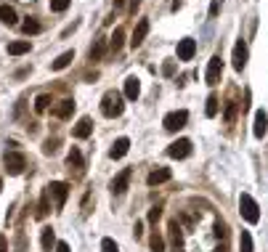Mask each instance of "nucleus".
I'll return each instance as SVG.
<instances>
[{
  "label": "nucleus",
  "mask_w": 268,
  "mask_h": 252,
  "mask_svg": "<svg viewBox=\"0 0 268 252\" xmlns=\"http://www.w3.org/2000/svg\"><path fill=\"white\" fill-rule=\"evenodd\" d=\"M138 96H141V80H138L136 74H130V77L125 80V98L136 101Z\"/></svg>",
  "instance_id": "nucleus-13"
},
{
  "label": "nucleus",
  "mask_w": 268,
  "mask_h": 252,
  "mask_svg": "<svg viewBox=\"0 0 268 252\" xmlns=\"http://www.w3.org/2000/svg\"><path fill=\"white\" fill-rule=\"evenodd\" d=\"M220 77H223V59H220V56H212L210 64H207L205 80H207V85H218Z\"/></svg>",
  "instance_id": "nucleus-5"
},
{
  "label": "nucleus",
  "mask_w": 268,
  "mask_h": 252,
  "mask_svg": "<svg viewBox=\"0 0 268 252\" xmlns=\"http://www.w3.org/2000/svg\"><path fill=\"white\" fill-rule=\"evenodd\" d=\"M130 178H133V170H130V167H125L122 173L112 178V183H109V191H112L114 197H119V194H125V191H127V183H130Z\"/></svg>",
  "instance_id": "nucleus-6"
},
{
  "label": "nucleus",
  "mask_w": 268,
  "mask_h": 252,
  "mask_svg": "<svg viewBox=\"0 0 268 252\" xmlns=\"http://www.w3.org/2000/svg\"><path fill=\"white\" fill-rule=\"evenodd\" d=\"M90 133H93V122H90V117H82L80 122L75 125V130H72V136H75V138H88Z\"/></svg>",
  "instance_id": "nucleus-16"
},
{
  "label": "nucleus",
  "mask_w": 268,
  "mask_h": 252,
  "mask_svg": "<svg viewBox=\"0 0 268 252\" xmlns=\"http://www.w3.org/2000/svg\"><path fill=\"white\" fill-rule=\"evenodd\" d=\"M3 165H6L8 175H22L24 167H27V160H24L22 152H8V154L3 157Z\"/></svg>",
  "instance_id": "nucleus-4"
},
{
  "label": "nucleus",
  "mask_w": 268,
  "mask_h": 252,
  "mask_svg": "<svg viewBox=\"0 0 268 252\" xmlns=\"http://www.w3.org/2000/svg\"><path fill=\"white\" fill-rule=\"evenodd\" d=\"M0 22L8 24V27H14L16 22H19V16H16V11L11 6H0Z\"/></svg>",
  "instance_id": "nucleus-19"
},
{
  "label": "nucleus",
  "mask_w": 268,
  "mask_h": 252,
  "mask_svg": "<svg viewBox=\"0 0 268 252\" xmlns=\"http://www.w3.org/2000/svg\"><path fill=\"white\" fill-rule=\"evenodd\" d=\"M104 53H106V40H96V43H93V48H90V53H88V56H90V61H98Z\"/></svg>",
  "instance_id": "nucleus-25"
},
{
  "label": "nucleus",
  "mask_w": 268,
  "mask_h": 252,
  "mask_svg": "<svg viewBox=\"0 0 268 252\" xmlns=\"http://www.w3.org/2000/svg\"><path fill=\"white\" fill-rule=\"evenodd\" d=\"M122 43H125V30H122V27H117L114 35H112V40H109V48L117 53L119 48H122Z\"/></svg>",
  "instance_id": "nucleus-23"
},
{
  "label": "nucleus",
  "mask_w": 268,
  "mask_h": 252,
  "mask_svg": "<svg viewBox=\"0 0 268 252\" xmlns=\"http://www.w3.org/2000/svg\"><path fill=\"white\" fill-rule=\"evenodd\" d=\"M205 114H207V117H215V114H218V96H207Z\"/></svg>",
  "instance_id": "nucleus-31"
},
{
  "label": "nucleus",
  "mask_w": 268,
  "mask_h": 252,
  "mask_svg": "<svg viewBox=\"0 0 268 252\" xmlns=\"http://www.w3.org/2000/svg\"><path fill=\"white\" fill-rule=\"evenodd\" d=\"M175 252H183V249H175Z\"/></svg>",
  "instance_id": "nucleus-44"
},
{
  "label": "nucleus",
  "mask_w": 268,
  "mask_h": 252,
  "mask_svg": "<svg viewBox=\"0 0 268 252\" xmlns=\"http://www.w3.org/2000/svg\"><path fill=\"white\" fill-rule=\"evenodd\" d=\"M122 3H125V0H114V6H117V8H119V6H122Z\"/></svg>",
  "instance_id": "nucleus-42"
},
{
  "label": "nucleus",
  "mask_w": 268,
  "mask_h": 252,
  "mask_svg": "<svg viewBox=\"0 0 268 252\" xmlns=\"http://www.w3.org/2000/svg\"><path fill=\"white\" fill-rule=\"evenodd\" d=\"M0 252H8V241H6L3 234H0Z\"/></svg>",
  "instance_id": "nucleus-40"
},
{
  "label": "nucleus",
  "mask_w": 268,
  "mask_h": 252,
  "mask_svg": "<svg viewBox=\"0 0 268 252\" xmlns=\"http://www.w3.org/2000/svg\"><path fill=\"white\" fill-rule=\"evenodd\" d=\"M101 111H104V117H119L125 111V104H122V96L114 90H109L104 98H101Z\"/></svg>",
  "instance_id": "nucleus-1"
},
{
  "label": "nucleus",
  "mask_w": 268,
  "mask_h": 252,
  "mask_svg": "<svg viewBox=\"0 0 268 252\" xmlns=\"http://www.w3.org/2000/svg\"><path fill=\"white\" fill-rule=\"evenodd\" d=\"M189 154H191V141L189 138H178L175 144L168 146V157H173V160H186Z\"/></svg>",
  "instance_id": "nucleus-8"
},
{
  "label": "nucleus",
  "mask_w": 268,
  "mask_h": 252,
  "mask_svg": "<svg viewBox=\"0 0 268 252\" xmlns=\"http://www.w3.org/2000/svg\"><path fill=\"white\" fill-rule=\"evenodd\" d=\"M247 56H249L247 43H244V40H236V45H234V56H231V64H234V69H236V72H242V69L247 67Z\"/></svg>",
  "instance_id": "nucleus-9"
},
{
  "label": "nucleus",
  "mask_w": 268,
  "mask_h": 252,
  "mask_svg": "<svg viewBox=\"0 0 268 252\" xmlns=\"http://www.w3.org/2000/svg\"><path fill=\"white\" fill-rule=\"evenodd\" d=\"M236 111H239V104H236V101H228V106H226V111H223L226 125H231V122L236 119Z\"/></svg>",
  "instance_id": "nucleus-28"
},
{
  "label": "nucleus",
  "mask_w": 268,
  "mask_h": 252,
  "mask_svg": "<svg viewBox=\"0 0 268 252\" xmlns=\"http://www.w3.org/2000/svg\"><path fill=\"white\" fill-rule=\"evenodd\" d=\"M0 189H3V181H0Z\"/></svg>",
  "instance_id": "nucleus-43"
},
{
  "label": "nucleus",
  "mask_w": 268,
  "mask_h": 252,
  "mask_svg": "<svg viewBox=\"0 0 268 252\" xmlns=\"http://www.w3.org/2000/svg\"><path fill=\"white\" fill-rule=\"evenodd\" d=\"M160 215H162V210L160 207H152L149 210V223H157V220H160Z\"/></svg>",
  "instance_id": "nucleus-37"
},
{
  "label": "nucleus",
  "mask_w": 268,
  "mask_h": 252,
  "mask_svg": "<svg viewBox=\"0 0 268 252\" xmlns=\"http://www.w3.org/2000/svg\"><path fill=\"white\" fill-rule=\"evenodd\" d=\"M162 74L173 77V74H175V61H165V64H162Z\"/></svg>",
  "instance_id": "nucleus-36"
},
{
  "label": "nucleus",
  "mask_w": 268,
  "mask_h": 252,
  "mask_svg": "<svg viewBox=\"0 0 268 252\" xmlns=\"http://www.w3.org/2000/svg\"><path fill=\"white\" fill-rule=\"evenodd\" d=\"M30 48H32L30 40H16V43L8 45V53H11V56H22V53H30Z\"/></svg>",
  "instance_id": "nucleus-22"
},
{
  "label": "nucleus",
  "mask_w": 268,
  "mask_h": 252,
  "mask_svg": "<svg viewBox=\"0 0 268 252\" xmlns=\"http://www.w3.org/2000/svg\"><path fill=\"white\" fill-rule=\"evenodd\" d=\"M48 194L53 197V204H56V210H61V207H64V202H67V197H69V186L64 183V181H53V183L48 186Z\"/></svg>",
  "instance_id": "nucleus-7"
},
{
  "label": "nucleus",
  "mask_w": 268,
  "mask_h": 252,
  "mask_svg": "<svg viewBox=\"0 0 268 252\" xmlns=\"http://www.w3.org/2000/svg\"><path fill=\"white\" fill-rule=\"evenodd\" d=\"M72 61H75V51H64L56 61H51V69L53 72H61V69H67Z\"/></svg>",
  "instance_id": "nucleus-17"
},
{
  "label": "nucleus",
  "mask_w": 268,
  "mask_h": 252,
  "mask_svg": "<svg viewBox=\"0 0 268 252\" xmlns=\"http://www.w3.org/2000/svg\"><path fill=\"white\" fill-rule=\"evenodd\" d=\"M252 133L257 138H263L268 133V114L265 111H255V125H252Z\"/></svg>",
  "instance_id": "nucleus-15"
},
{
  "label": "nucleus",
  "mask_w": 268,
  "mask_h": 252,
  "mask_svg": "<svg viewBox=\"0 0 268 252\" xmlns=\"http://www.w3.org/2000/svg\"><path fill=\"white\" fill-rule=\"evenodd\" d=\"M48 199H51V194H48V189H45V191H43V197H40V204H38V212H35V218H38V220H43V218L51 212Z\"/></svg>",
  "instance_id": "nucleus-20"
},
{
  "label": "nucleus",
  "mask_w": 268,
  "mask_h": 252,
  "mask_svg": "<svg viewBox=\"0 0 268 252\" xmlns=\"http://www.w3.org/2000/svg\"><path fill=\"white\" fill-rule=\"evenodd\" d=\"M56 149H59V138H48L45 146H43V152L45 154H56Z\"/></svg>",
  "instance_id": "nucleus-34"
},
{
  "label": "nucleus",
  "mask_w": 268,
  "mask_h": 252,
  "mask_svg": "<svg viewBox=\"0 0 268 252\" xmlns=\"http://www.w3.org/2000/svg\"><path fill=\"white\" fill-rule=\"evenodd\" d=\"M22 30H24V35H38V32L43 30V24L35 22V19H27V22L22 24Z\"/></svg>",
  "instance_id": "nucleus-29"
},
{
  "label": "nucleus",
  "mask_w": 268,
  "mask_h": 252,
  "mask_svg": "<svg viewBox=\"0 0 268 252\" xmlns=\"http://www.w3.org/2000/svg\"><path fill=\"white\" fill-rule=\"evenodd\" d=\"M146 35H149V19H141V22L136 24V32H133V40H130V48H133V51L144 45Z\"/></svg>",
  "instance_id": "nucleus-10"
},
{
  "label": "nucleus",
  "mask_w": 268,
  "mask_h": 252,
  "mask_svg": "<svg viewBox=\"0 0 268 252\" xmlns=\"http://www.w3.org/2000/svg\"><path fill=\"white\" fill-rule=\"evenodd\" d=\"M138 6H141V0H130V14L136 16V11H138Z\"/></svg>",
  "instance_id": "nucleus-41"
},
{
  "label": "nucleus",
  "mask_w": 268,
  "mask_h": 252,
  "mask_svg": "<svg viewBox=\"0 0 268 252\" xmlns=\"http://www.w3.org/2000/svg\"><path fill=\"white\" fill-rule=\"evenodd\" d=\"M239 210H242V218L247 223H257V220H260V207H257V202L249 197V194H242V197H239Z\"/></svg>",
  "instance_id": "nucleus-2"
},
{
  "label": "nucleus",
  "mask_w": 268,
  "mask_h": 252,
  "mask_svg": "<svg viewBox=\"0 0 268 252\" xmlns=\"http://www.w3.org/2000/svg\"><path fill=\"white\" fill-rule=\"evenodd\" d=\"M56 252H72V249H69L67 241H59V244H56Z\"/></svg>",
  "instance_id": "nucleus-39"
},
{
  "label": "nucleus",
  "mask_w": 268,
  "mask_h": 252,
  "mask_svg": "<svg viewBox=\"0 0 268 252\" xmlns=\"http://www.w3.org/2000/svg\"><path fill=\"white\" fill-rule=\"evenodd\" d=\"M239 252H255V249H252V236H249V231H242V236H239Z\"/></svg>",
  "instance_id": "nucleus-27"
},
{
  "label": "nucleus",
  "mask_w": 268,
  "mask_h": 252,
  "mask_svg": "<svg viewBox=\"0 0 268 252\" xmlns=\"http://www.w3.org/2000/svg\"><path fill=\"white\" fill-rule=\"evenodd\" d=\"M220 11V0H212V6H210V16H218Z\"/></svg>",
  "instance_id": "nucleus-38"
},
{
  "label": "nucleus",
  "mask_w": 268,
  "mask_h": 252,
  "mask_svg": "<svg viewBox=\"0 0 268 252\" xmlns=\"http://www.w3.org/2000/svg\"><path fill=\"white\" fill-rule=\"evenodd\" d=\"M48 104H53V101H51L48 93H43V96H38V101H35V111H38V114H43V111L48 109Z\"/></svg>",
  "instance_id": "nucleus-30"
},
{
  "label": "nucleus",
  "mask_w": 268,
  "mask_h": 252,
  "mask_svg": "<svg viewBox=\"0 0 268 252\" xmlns=\"http://www.w3.org/2000/svg\"><path fill=\"white\" fill-rule=\"evenodd\" d=\"M127 149H130V141H127V138H117L112 152H109V157H112V160H122V157L127 154Z\"/></svg>",
  "instance_id": "nucleus-18"
},
{
  "label": "nucleus",
  "mask_w": 268,
  "mask_h": 252,
  "mask_svg": "<svg viewBox=\"0 0 268 252\" xmlns=\"http://www.w3.org/2000/svg\"><path fill=\"white\" fill-rule=\"evenodd\" d=\"M51 111H53V117H59V119H69L72 111H75V101H72V98H64V101H59V104L53 106Z\"/></svg>",
  "instance_id": "nucleus-12"
},
{
  "label": "nucleus",
  "mask_w": 268,
  "mask_h": 252,
  "mask_svg": "<svg viewBox=\"0 0 268 252\" xmlns=\"http://www.w3.org/2000/svg\"><path fill=\"white\" fill-rule=\"evenodd\" d=\"M186 122H189V111L186 109H178V111H170L168 117L162 119V125H165V130H170V133H178L181 128H186Z\"/></svg>",
  "instance_id": "nucleus-3"
},
{
  "label": "nucleus",
  "mask_w": 268,
  "mask_h": 252,
  "mask_svg": "<svg viewBox=\"0 0 268 252\" xmlns=\"http://www.w3.org/2000/svg\"><path fill=\"white\" fill-rule=\"evenodd\" d=\"M101 252H119V247H117L114 239H104L101 241Z\"/></svg>",
  "instance_id": "nucleus-35"
},
{
  "label": "nucleus",
  "mask_w": 268,
  "mask_h": 252,
  "mask_svg": "<svg viewBox=\"0 0 268 252\" xmlns=\"http://www.w3.org/2000/svg\"><path fill=\"white\" fill-rule=\"evenodd\" d=\"M152 252H165V239L160 234H152Z\"/></svg>",
  "instance_id": "nucleus-33"
},
{
  "label": "nucleus",
  "mask_w": 268,
  "mask_h": 252,
  "mask_svg": "<svg viewBox=\"0 0 268 252\" xmlns=\"http://www.w3.org/2000/svg\"><path fill=\"white\" fill-rule=\"evenodd\" d=\"M170 239H173L175 249H178V247L183 244V234H181V226H178V220H173V223H170Z\"/></svg>",
  "instance_id": "nucleus-26"
},
{
  "label": "nucleus",
  "mask_w": 268,
  "mask_h": 252,
  "mask_svg": "<svg viewBox=\"0 0 268 252\" xmlns=\"http://www.w3.org/2000/svg\"><path fill=\"white\" fill-rule=\"evenodd\" d=\"M194 53H197V43H194L191 37H183V40H178V59H181V61H191Z\"/></svg>",
  "instance_id": "nucleus-11"
},
{
  "label": "nucleus",
  "mask_w": 268,
  "mask_h": 252,
  "mask_svg": "<svg viewBox=\"0 0 268 252\" xmlns=\"http://www.w3.org/2000/svg\"><path fill=\"white\" fill-rule=\"evenodd\" d=\"M170 170L168 167H157V170H152L149 175H146V183L149 186H157V183H165V181H170Z\"/></svg>",
  "instance_id": "nucleus-14"
},
{
  "label": "nucleus",
  "mask_w": 268,
  "mask_h": 252,
  "mask_svg": "<svg viewBox=\"0 0 268 252\" xmlns=\"http://www.w3.org/2000/svg\"><path fill=\"white\" fill-rule=\"evenodd\" d=\"M69 3H72V0H51V11L61 14V11H67V8H69Z\"/></svg>",
  "instance_id": "nucleus-32"
},
{
  "label": "nucleus",
  "mask_w": 268,
  "mask_h": 252,
  "mask_svg": "<svg viewBox=\"0 0 268 252\" xmlns=\"http://www.w3.org/2000/svg\"><path fill=\"white\" fill-rule=\"evenodd\" d=\"M67 165H69V167H77V170L82 167V154H80V149H77V146H72V149H69V154H67Z\"/></svg>",
  "instance_id": "nucleus-24"
},
{
  "label": "nucleus",
  "mask_w": 268,
  "mask_h": 252,
  "mask_svg": "<svg viewBox=\"0 0 268 252\" xmlns=\"http://www.w3.org/2000/svg\"><path fill=\"white\" fill-rule=\"evenodd\" d=\"M56 244H59V241H56V234H53V228H51V226H48V228H43V249H45V252H51Z\"/></svg>",
  "instance_id": "nucleus-21"
}]
</instances>
